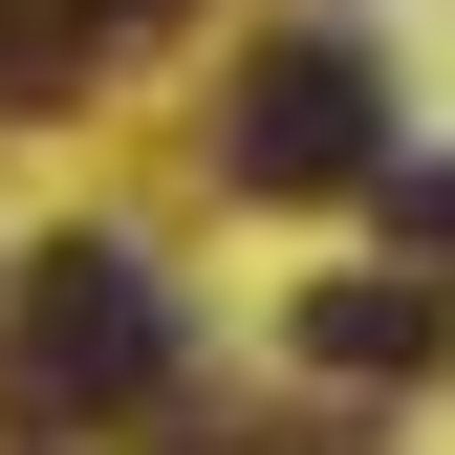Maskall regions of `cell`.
<instances>
[{"mask_svg":"<svg viewBox=\"0 0 455 455\" xmlns=\"http://www.w3.org/2000/svg\"><path fill=\"white\" fill-rule=\"evenodd\" d=\"M304 347H325V369H434V347H455V304H434V282H325Z\"/></svg>","mask_w":455,"mask_h":455,"instance_id":"cell-3","label":"cell"},{"mask_svg":"<svg viewBox=\"0 0 455 455\" xmlns=\"http://www.w3.org/2000/svg\"><path fill=\"white\" fill-rule=\"evenodd\" d=\"M22 390H66V412H131V390H174V304H152V260H44L22 282Z\"/></svg>","mask_w":455,"mask_h":455,"instance_id":"cell-2","label":"cell"},{"mask_svg":"<svg viewBox=\"0 0 455 455\" xmlns=\"http://www.w3.org/2000/svg\"><path fill=\"white\" fill-rule=\"evenodd\" d=\"M217 174L239 196H347L369 174V66L347 44H260V66L217 87Z\"/></svg>","mask_w":455,"mask_h":455,"instance_id":"cell-1","label":"cell"}]
</instances>
